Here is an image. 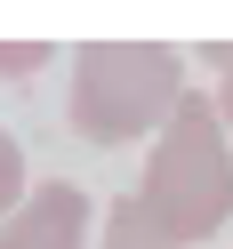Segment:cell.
<instances>
[{
  "label": "cell",
  "mask_w": 233,
  "mask_h": 249,
  "mask_svg": "<svg viewBox=\"0 0 233 249\" xmlns=\"http://www.w3.org/2000/svg\"><path fill=\"white\" fill-rule=\"evenodd\" d=\"M72 129L89 145H137L161 137L185 105V56L161 40H89L72 56Z\"/></svg>",
  "instance_id": "obj_2"
},
{
  "label": "cell",
  "mask_w": 233,
  "mask_h": 249,
  "mask_svg": "<svg viewBox=\"0 0 233 249\" xmlns=\"http://www.w3.org/2000/svg\"><path fill=\"white\" fill-rule=\"evenodd\" d=\"M137 209L177 249L217 241L233 225V137H225V121H217L209 97L185 89V105L169 113V129L153 137L145 177H137Z\"/></svg>",
  "instance_id": "obj_1"
},
{
  "label": "cell",
  "mask_w": 233,
  "mask_h": 249,
  "mask_svg": "<svg viewBox=\"0 0 233 249\" xmlns=\"http://www.w3.org/2000/svg\"><path fill=\"white\" fill-rule=\"evenodd\" d=\"M49 40H0V81H33V72H49Z\"/></svg>",
  "instance_id": "obj_5"
},
{
  "label": "cell",
  "mask_w": 233,
  "mask_h": 249,
  "mask_svg": "<svg viewBox=\"0 0 233 249\" xmlns=\"http://www.w3.org/2000/svg\"><path fill=\"white\" fill-rule=\"evenodd\" d=\"M17 201H24V145L0 129V217H17Z\"/></svg>",
  "instance_id": "obj_6"
},
{
  "label": "cell",
  "mask_w": 233,
  "mask_h": 249,
  "mask_svg": "<svg viewBox=\"0 0 233 249\" xmlns=\"http://www.w3.org/2000/svg\"><path fill=\"white\" fill-rule=\"evenodd\" d=\"M201 56H209V72H217V121H225V137H233V40H217V49H201Z\"/></svg>",
  "instance_id": "obj_7"
},
{
  "label": "cell",
  "mask_w": 233,
  "mask_h": 249,
  "mask_svg": "<svg viewBox=\"0 0 233 249\" xmlns=\"http://www.w3.org/2000/svg\"><path fill=\"white\" fill-rule=\"evenodd\" d=\"M97 249H177V241H169V233L137 209V193H129V201H113V217H105V241H97Z\"/></svg>",
  "instance_id": "obj_4"
},
{
  "label": "cell",
  "mask_w": 233,
  "mask_h": 249,
  "mask_svg": "<svg viewBox=\"0 0 233 249\" xmlns=\"http://www.w3.org/2000/svg\"><path fill=\"white\" fill-rule=\"evenodd\" d=\"M0 249H89V193L81 185H33L17 217H0Z\"/></svg>",
  "instance_id": "obj_3"
}]
</instances>
